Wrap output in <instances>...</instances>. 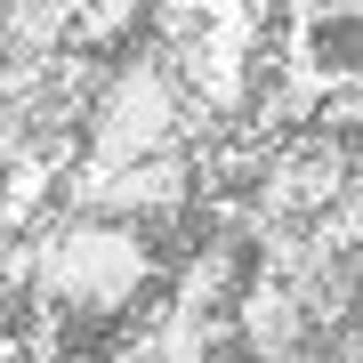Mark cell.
Here are the masks:
<instances>
[{"instance_id":"obj_1","label":"cell","mask_w":363,"mask_h":363,"mask_svg":"<svg viewBox=\"0 0 363 363\" xmlns=\"http://www.w3.org/2000/svg\"><path fill=\"white\" fill-rule=\"evenodd\" d=\"M25 274H33V291H40V298H57V307L113 315V307H130V298L145 291V274H154V250H145V234H138V226L73 210V218H49V226L33 234Z\"/></svg>"},{"instance_id":"obj_2","label":"cell","mask_w":363,"mask_h":363,"mask_svg":"<svg viewBox=\"0 0 363 363\" xmlns=\"http://www.w3.org/2000/svg\"><path fill=\"white\" fill-rule=\"evenodd\" d=\"M186 97L178 73H169L162 49L130 57V65L97 73L89 105H81V130H89V154H81V169H121V162H145V154H169L186 130Z\"/></svg>"}]
</instances>
